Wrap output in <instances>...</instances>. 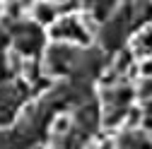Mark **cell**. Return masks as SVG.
<instances>
[{
    "label": "cell",
    "mask_w": 152,
    "mask_h": 149,
    "mask_svg": "<svg viewBox=\"0 0 152 149\" xmlns=\"http://www.w3.org/2000/svg\"><path fill=\"white\" fill-rule=\"evenodd\" d=\"M140 127H145V130H152V116L142 118V120H140Z\"/></svg>",
    "instance_id": "8"
},
{
    "label": "cell",
    "mask_w": 152,
    "mask_h": 149,
    "mask_svg": "<svg viewBox=\"0 0 152 149\" xmlns=\"http://www.w3.org/2000/svg\"><path fill=\"white\" fill-rule=\"evenodd\" d=\"M138 74H140V77H152V60H142L140 65H138Z\"/></svg>",
    "instance_id": "7"
},
{
    "label": "cell",
    "mask_w": 152,
    "mask_h": 149,
    "mask_svg": "<svg viewBox=\"0 0 152 149\" xmlns=\"http://www.w3.org/2000/svg\"><path fill=\"white\" fill-rule=\"evenodd\" d=\"M133 51L138 55H150L152 53V27L140 29V34L133 39Z\"/></svg>",
    "instance_id": "2"
},
{
    "label": "cell",
    "mask_w": 152,
    "mask_h": 149,
    "mask_svg": "<svg viewBox=\"0 0 152 149\" xmlns=\"http://www.w3.org/2000/svg\"><path fill=\"white\" fill-rule=\"evenodd\" d=\"M3 14H5V5H3V3H0V17H3Z\"/></svg>",
    "instance_id": "9"
},
{
    "label": "cell",
    "mask_w": 152,
    "mask_h": 149,
    "mask_svg": "<svg viewBox=\"0 0 152 149\" xmlns=\"http://www.w3.org/2000/svg\"><path fill=\"white\" fill-rule=\"evenodd\" d=\"M31 17L39 24L51 27L56 20H58V10H56V5L51 3V0H39V3H34V7H31Z\"/></svg>",
    "instance_id": "1"
},
{
    "label": "cell",
    "mask_w": 152,
    "mask_h": 149,
    "mask_svg": "<svg viewBox=\"0 0 152 149\" xmlns=\"http://www.w3.org/2000/svg\"><path fill=\"white\" fill-rule=\"evenodd\" d=\"M135 94H138L140 99H152V77H150V80L145 77V82L138 87V91H135Z\"/></svg>",
    "instance_id": "4"
},
{
    "label": "cell",
    "mask_w": 152,
    "mask_h": 149,
    "mask_svg": "<svg viewBox=\"0 0 152 149\" xmlns=\"http://www.w3.org/2000/svg\"><path fill=\"white\" fill-rule=\"evenodd\" d=\"M70 127H72V116L61 113V116H56V120H53V125H51V132L61 137V135H68V132H70Z\"/></svg>",
    "instance_id": "3"
},
{
    "label": "cell",
    "mask_w": 152,
    "mask_h": 149,
    "mask_svg": "<svg viewBox=\"0 0 152 149\" xmlns=\"http://www.w3.org/2000/svg\"><path fill=\"white\" fill-rule=\"evenodd\" d=\"M123 118L128 120V125H130V127H140V120H142V113H140L138 108H130V111H128V116H123Z\"/></svg>",
    "instance_id": "5"
},
{
    "label": "cell",
    "mask_w": 152,
    "mask_h": 149,
    "mask_svg": "<svg viewBox=\"0 0 152 149\" xmlns=\"http://www.w3.org/2000/svg\"><path fill=\"white\" fill-rule=\"evenodd\" d=\"M7 60H10V67H12V70H20V67H22V55L17 53V51H10V53H7Z\"/></svg>",
    "instance_id": "6"
}]
</instances>
